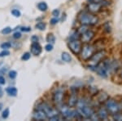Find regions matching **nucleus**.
Here are the masks:
<instances>
[{"label":"nucleus","instance_id":"nucleus-22","mask_svg":"<svg viewBox=\"0 0 122 121\" xmlns=\"http://www.w3.org/2000/svg\"><path fill=\"white\" fill-rule=\"evenodd\" d=\"M87 29H89V28H88V25H81V26L79 27V28L77 29V31H78V33H79L80 35H81L82 34H84L86 30H87Z\"/></svg>","mask_w":122,"mask_h":121},{"label":"nucleus","instance_id":"nucleus-14","mask_svg":"<svg viewBox=\"0 0 122 121\" xmlns=\"http://www.w3.org/2000/svg\"><path fill=\"white\" fill-rule=\"evenodd\" d=\"M42 48L38 42H33L30 47V52L33 56H39L42 53Z\"/></svg>","mask_w":122,"mask_h":121},{"label":"nucleus","instance_id":"nucleus-26","mask_svg":"<svg viewBox=\"0 0 122 121\" xmlns=\"http://www.w3.org/2000/svg\"><path fill=\"white\" fill-rule=\"evenodd\" d=\"M8 75H9V78H10V79H14L16 78L17 73H16V71H15V70H11V71H9Z\"/></svg>","mask_w":122,"mask_h":121},{"label":"nucleus","instance_id":"nucleus-10","mask_svg":"<svg viewBox=\"0 0 122 121\" xmlns=\"http://www.w3.org/2000/svg\"><path fill=\"white\" fill-rule=\"evenodd\" d=\"M95 36V33L94 30L92 29H87L84 34H82L81 35V41L82 42V43H90L93 40V39Z\"/></svg>","mask_w":122,"mask_h":121},{"label":"nucleus","instance_id":"nucleus-35","mask_svg":"<svg viewBox=\"0 0 122 121\" xmlns=\"http://www.w3.org/2000/svg\"><path fill=\"white\" fill-rule=\"evenodd\" d=\"M20 37H21V33L20 32H18V31H17V32L13 34V38L15 39H18Z\"/></svg>","mask_w":122,"mask_h":121},{"label":"nucleus","instance_id":"nucleus-42","mask_svg":"<svg viewBox=\"0 0 122 121\" xmlns=\"http://www.w3.org/2000/svg\"><path fill=\"white\" fill-rule=\"evenodd\" d=\"M119 104H120V108H121V111H122V98L120 100Z\"/></svg>","mask_w":122,"mask_h":121},{"label":"nucleus","instance_id":"nucleus-36","mask_svg":"<svg viewBox=\"0 0 122 121\" xmlns=\"http://www.w3.org/2000/svg\"><path fill=\"white\" fill-rule=\"evenodd\" d=\"M59 22V20L57 19V17H54V18H52L51 20V25H56L57 23Z\"/></svg>","mask_w":122,"mask_h":121},{"label":"nucleus","instance_id":"nucleus-11","mask_svg":"<svg viewBox=\"0 0 122 121\" xmlns=\"http://www.w3.org/2000/svg\"><path fill=\"white\" fill-rule=\"evenodd\" d=\"M95 72L97 73L99 77L103 79H106L108 77V75H109V72L107 71V68L105 67V65H103V61L96 65V70H95Z\"/></svg>","mask_w":122,"mask_h":121},{"label":"nucleus","instance_id":"nucleus-5","mask_svg":"<svg viewBox=\"0 0 122 121\" xmlns=\"http://www.w3.org/2000/svg\"><path fill=\"white\" fill-rule=\"evenodd\" d=\"M104 106L107 109V110L109 113V115H112L117 113L121 111V108H120L119 102H117L116 99L109 98L104 102Z\"/></svg>","mask_w":122,"mask_h":121},{"label":"nucleus","instance_id":"nucleus-15","mask_svg":"<svg viewBox=\"0 0 122 121\" xmlns=\"http://www.w3.org/2000/svg\"><path fill=\"white\" fill-rule=\"evenodd\" d=\"M96 113H97L98 116H99V120H107L108 117H109V113L107 110V109L105 108V106L99 107Z\"/></svg>","mask_w":122,"mask_h":121},{"label":"nucleus","instance_id":"nucleus-43","mask_svg":"<svg viewBox=\"0 0 122 121\" xmlns=\"http://www.w3.org/2000/svg\"><path fill=\"white\" fill-rule=\"evenodd\" d=\"M120 70H121V76L122 78V65H121V69H120Z\"/></svg>","mask_w":122,"mask_h":121},{"label":"nucleus","instance_id":"nucleus-18","mask_svg":"<svg viewBox=\"0 0 122 121\" xmlns=\"http://www.w3.org/2000/svg\"><path fill=\"white\" fill-rule=\"evenodd\" d=\"M61 59L65 62H71L72 61V57L68 52H64L61 54Z\"/></svg>","mask_w":122,"mask_h":121},{"label":"nucleus","instance_id":"nucleus-7","mask_svg":"<svg viewBox=\"0 0 122 121\" xmlns=\"http://www.w3.org/2000/svg\"><path fill=\"white\" fill-rule=\"evenodd\" d=\"M64 91L62 88H58L53 92L52 94V102L57 108H60L64 105Z\"/></svg>","mask_w":122,"mask_h":121},{"label":"nucleus","instance_id":"nucleus-24","mask_svg":"<svg viewBox=\"0 0 122 121\" xmlns=\"http://www.w3.org/2000/svg\"><path fill=\"white\" fill-rule=\"evenodd\" d=\"M112 119L114 120H118V121H122V111H120L117 113L115 115H112Z\"/></svg>","mask_w":122,"mask_h":121},{"label":"nucleus","instance_id":"nucleus-21","mask_svg":"<svg viewBox=\"0 0 122 121\" xmlns=\"http://www.w3.org/2000/svg\"><path fill=\"white\" fill-rule=\"evenodd\" d=\"M46 42L48 43L54 44V43H56V36L51 33L48 34V35H46Z\"/></svg>","mask_w":122,"mask_h":121},{"label":"nucleus","instance_id":"nucleus-32","mask_svg":"<svg viewBox=\"0 0 122 121\" xmlns=\"http://www.w3.org/2000/svg\"><path fill=\"white\" fill-rule=\"evenodd\" d=\"M11 32V27H6L2 30V34H3V35H8Z\"/></svg>","mask_w":122,"mask_h":121},{"label":"nucleus","instance_id":"nucleus-29","mask_svg":"<svg viewBox=\"0 0 122 121\" xmlns=\"http://www.w3.org/2000/svg\"><path fill=\"white\" fill-rule=\"evenodd\" d=\"M103 29L106 33H110L111 32V26H110L109 23L107 22L103 25Z\"/></svg>","mask_w":122,"mask_h":121},{"label":"nucleus","instance_id":"nucleus-27","mask_svg":"<svg viewBox=\"0 0 122 121\" xmlns=\"http://www.w3.org/2000/svg\"><path fill=\"white\" fill-rule=\"evenodd\" d=\"M11 14L14 16L15 17H20L21 16L20 12L18 9H13V10H11Z\"/></svg>","mask_w":122,"mask_h":121},{"label":"nucleus","instance_id":"nucleus-1","mask_svg":"<svg viewBox=\"0 0 122 121\" xmlns=\"http://www.w3.org/2000/svg\"><path fill=\"white\" fill-rule=\"evenodd\" d=\"M76 108V111L81 116V118L86 119V120H90L93 115L96 112L93 108V106L90 104V102L86 98L79 99Z\"/></svg>","mask_w":122,"mask_h":121},{"label":"nucleus","instance_id":"nucleus-44","mask_svg":"<svg viewBox=\"0 0 122 121\" xmlns=\"http://www.w3.org/2000/svg\"><path fill=\"white\" fill-rule=\"evenodd\" d=\"M1 109H2V104L0 103V110H1Z\"/></svg>","mask_w":122,"mask_h":121},{"label":"nucleus","instance_id":"nucleus-13","mask_svg":"<svg viewBox=\"0 0 122 121\" xmlns=\"http://www.w3.org/2000/svg\"><path fill=\"white\" fill-rule=\"evenodd\" d=\"M33 120L42 121V120H47L48 118H47L46 113L43 111L42 110H41V109H39V108H37L33 113Z\"/></svg>","mask_w":122,"mask_h":121},{"label":"nucleus","instance_id":"nucleus-16","mask_svg":"<svg viewBox=\"0 0 122 121\" xmlns=\"http://www.w3.org/2000/svg\"><path fill=\"white\" fill-rule=\"evenodd\" d=\"M95 97H96V99H97L96 102L99 103H104L108 98H109L108 94L105 92H98L97 94L95 95Z\"/></svg>","mask_w":122,"mask_h":121},{"label":"nucleus","instance_id":"nucleus-12","mask_svg":"<svg viewBox=\"0 0 122 121\" xmlns=\"http://www.w3.org/2000/svg\"><path fill=\"white\" fill-rule=\"evenodd\" d=\"M78 98H77V93H76V90L72 88V92H71V94L68 98V102H67V105H68L69 107H76V104L78 102Z\"/></svg>","mask_w":122,"mask_h":121},{"label":"nucleus","instance_id":"nucleus-8","mask_svg":"<svg viewBox=\"0 0 122 121\" xmlns=\"http://www.w3.org/2000/svg\"><path fill=\"white\" fill-rule=\"evenodd\" d=\"M108 4H109V3L105 0H103L102 3H88L87 6H86V9L90 12L96 14V13L99 12L103 7Z\"/></svg>","mask_w":122,"mask_h":121},{"label":"nucleus","instance_id":"nucleus-20","mask_svg":"<svg viewBox=\"0 0 122 121\" xmlns=\"http://www.w3.org/2000/svg\"><path fill=\"white\" fill-rule=\"evenodd\" d=\"M38 8L41 12H46L48 8V6H47L46 2H40L38 3Z\"/></svg>","mask_w":122,"mask_h":121},{"label":"nucleus","instance_id":"nucleus-34","mask_svg":"<svg viewBox=\"0 0 122 121\" xmlns=\"http://www.w3.org/2000/svg\"><path fill=\"white\" fill-rule=\"evenodd\" d=\"M60 10L55 9V10H53V12H52V16H54V17H58L59 16H60Z\"/></svg>","mask_w":122,"mask_h":121},{"label":"nucleus","instance_id":"nucleus-30","mask_svg":"<svg viewBox=\"0 0 122 121\" xmlns=\"http://www.w3.org/2000/svg\"><path fill=\"white\" fill-rule=\"evenodd\" d=\"M11 47V43L9 42H5L1 44V47L3 49H8Z\"/></svg>","mask_w":122,"mask_h":121},{"label":"nucleus","instance_id":"nucleus-33","mask_svg":"<svg viewBox=\"0 0 122 121\" xmlns=\"http://www.w3.org/2000/svg\"><path fill=\"white\" fill-rule=\"evenodd\" d=\"M45 50L47 51V52H51L53 50V44L51 43H48L45 46Z\"/></svg>","mask_w":122,"mask_h":121},{"label":"nucleus","instance_id":"nucleus-40","mask_svg":"<svg viewBox=\"0 0 122 121\" xmlns=\"http://www.w3.org/2000/svg\"><path fill=\"white\" fill-rule=\"evenodd\" d=\"M89 3H102L103 0H87Z\"/></svg>","mask_w":122,"mask_h":121},{"label":"nucleus","instance_id":"nucleus-6","mask_svg":"<svg viewBox=\"0 0 122 121\" xmlns=\"http://www.w3.org/2000/svg\"><path fill=\"white\" fill-rule=\"evenodd\" d=\"M106 55H107V51L105 49H99V50L94 52V53L92 55V57H90L88 61L90 62V65H97L105 58Z\"/></svg>","mask_w":122,"mask_h":121},{"label":"nucleus","instance_id":"nucleus-23","mask_svg":"<svg viewBox=\"0 0 122 121\" xmlns=\"http://www.w3.org/2000/svg\"><path fill=\"white\" fill-rule=\"evenodd\" d=\"M46 25L44 22H42V21H40V22L37 23V25H36V28L42 31L46 29Z\"/></svg>","mask_w":122,"mask_h":121},{"label":"nucleus","instance_id":"nucleus-19","mask_svg":"<svg viewBox=\"0 0 122 121\" xmlns=\"http://www.w3.org/2000/svg\"><path fill=\"white\" fill-rule=\"evenodd\" d=\"M81 39V35L78 33L77 29L72 31L69 35V40H73V39Z\"/></svg>","mask_w":122,"mask_h":121},{"label":"nucleus","instance_id":"nucleus-39","mask_svg":"<svg viewBox=\"0 0 122 121\" xmlns=\"http://www.w3.org/2000/svg\"><path fill=\"white\" fill-rule=\"evenodd\" d=\"M38 37L36 36V35H33V36H32V38H31V40H32V42H38Z\"/></svg>","mask_w":122,"mask_h":121},{"label":"nucleus","instance_id":"nucleus-41","mask_svg":"<svg viewBox=\"0 0 122 121\" xmlns=\"http://www.w3.org/2000/svg\"><path fill=\"white\" fill-rule=\"evenodd\" d=\"M3 96V88H2V87L0 86V98H2Z\"/></svg>","mask_w":122,"mask_h":121},{"label":"nucleus","instance_id":"nucleus-9","mask_svg":"<svg viewBox=\"0 0 122 121\" xmlns=\"http://www.w3.org/2000/svg\"><path fill=\"white\" fill-rule=\"evenodd\" d=\"M68 46L69 47L73 54L79 55L82 47V42L81 39H73V40H69L68 43Z\"/></svg>","mask_w":122,"mask_h":121},{"label":"nucleus","instance_id":"nucleus-4","mask_svg":"<svg viewBox=\"0 0 122 121\" xmlns=\"http://www.w3.org/2000/svg\"><path fill=\"white\" fill-rule=\"evenodd\" d=\"M95 51L96 48L94 47V45L90 44V43H83L81 47V51L79 54L81 59L84 61H88Z\"/></svg>","mask_w":122,"mask_h":121},{"label":"nucleus","instance_id":"nucleus-31","mask_svg":"<svg viewBox=\"0 0 122 121\" xmlns=\"http://www.w3.org/2000/svg\"><path fill=\"white\" fill-rule=\"evenodd\" d=\"M10 54V52L7 50V49H3V51L0 52V57H3L6 56H8Z\"/></svg>","mask_w":122,"mask_h":121},{"label":"nucleus","instance_id":"nucleus-3","mask_svg":"<svg viewBox=\"0 0 122 121\" xmlns=\"http://www.w3.org/2000/svg\"><path fill=\"white\" fill-rule=\"evenodd\" d=\"M77 20L81 25H88V26L95 25L99 22V17L95 14L90 12L88 11L81 12L79 14H78Z\"/></svg>","mask_w":122,"mask_h":121},{"label":"nucleus","instance_id":"nucleus-28","mask_svg":"<svg viewBox=\"0 0 122 121\" xmlns=\"http://www.w3.org/2000/svg\"><path fill=\"white\" fill-rule=\"evenodd\" d=\"M30 56H31V54L29 52H25V53H24V54L22 55V57H21V60L22 61H28L29 60V58H30Z\"/></svg>","mask_w":122,"mask_h":121},{"label":"nucleus","instance_id":"nucleus-17","mask_svg":"<svg viewBox=\"0 0 122 121\" xmlns=\"http://www.w3.org/2000/svg\"><path fill=\"white\" fill-rule=\"evenodd\" d=\"M6 92L11 97H15L17 95V89L15 87H8L6 89Z\"/></svg>","mask_w":122,"mask_h":121},{"label":"nucleus","instance_id":"nucleus-38","mask_svg":"<svg viewBox=\"0 0 122 121\" xmlns=\"http://www.w3.org/2000/svg\"><path fill=\"white\" fill-rule=\"evenodd\" d=\"M20 29L22 31H25V32H29V31L31 30V28L30 27H21Z\"/></svg>","mask_w":122,"mask_h":121},{"label":"nucleus","instance_id":"nucleus-37","mask_svg":"<svg viewBox=\"0 0 122 121\" xmlns=\"http://www.w3.org/2000/svg\"><path fill=\"white\" fill-rule=\"evenodd\" d=\"M5 83H6L5 78L3 77V75L0 74V84H5Z\"/></svg>","mask_w":122,"mask_h":121},{"label":"nucleus","instance_id":"nucleus-25","mask_svg":"<svg viewBox=\"0 0 122 121\" xmlns=\"http://www.w3.org/2000/svg\"><path fill=\"white\" fill-rule=\"evenodd\" d=\"M10 114V110L9 108H6L3 111V114H2V118L3 119H7L9 116Z\"/></svg>","mask_w":122,"mask_h":121},{"label":"nucleus","instance_id":"nucleus-2","mask_svg":"<svg viewBox=\"0 0 122 121\" xmlns=\"http://www.w3.org/2000/svg\"><path fill=\"white\" fill-rule=\"evenodd\" d=\"M41 110H42L43 111L46 113L47 118L50 120H61L62 119H64L62 115H60V110L58 108H55L54 106H51L49 103L47 102H41L40 104L38 105V107Z\"/></svg>","mask_w":122,"mask_h":121}]
</instances>
